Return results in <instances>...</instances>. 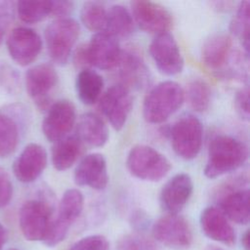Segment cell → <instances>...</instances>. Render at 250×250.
<instances>
[{
	"instance_id": "obj_22",
	"label": "cell",
	"mask_w": 250,
	"mask_h": 250,
	"mask_svg": "<svg viewBox=\"0 0 250 250\" xmlns=\"http://www.w3.org/2000/svg\"><path fill=\"white\" fill-rule=\"evenodd\" d=\"M232 42L229 35L217 33L210 36L203 44L201 50L202 62L209 69L219 71L229 62Z\"/></svg>"
},
{
	"instance_id": "obj_38",
	"label": "cell",
	"mask_w": 250,
	"mask_h": 250,
	"mask_svg": "<svg viewBox=\"0 0 250 250\" xmlns=\"http://www.w3.org/2000/svg\"><path fill=\"white\" fill-rule=\"evenodd\" d=\"M73 62L77 68L80 70L85 68H90L91 63L87 51V44H82L77 47L73 54Z\"/></svg>"
},
{
	"instance_id": "obj_4",
	"label": "cell",
	"mask_w": 250,
	"mask_h": 250,
	"mask_svg": "<svg viewBox=\"0 0 250 250\" xmlns=\"http://www.w3.org/2000/svg\"><path fill=\"white\" fill-rule=\"evenodd\" d=\"M45 43L51 60L59 65L67 63L79 36V24L70 18L52 21L45 29Z\"/></svg>"
},
{
	"instance_id": "obj_30",
	"label": "cell",
	"mask_w": 250,
	"mask_h": 250,
	"mask_svg": "<svg viewBox=\"0 0 250 250\" xmlns=\"http://www.w3.org/2000/svg\"><path fill=\"white\" fill-rule=\"evenodd\" d=\"M211 97L212 92L206 81L196 78L188 84L185 98L188 99L189 105L195 111H206L210 106Z\"/></svg>"
},
{
	"instance_id": "obj_11",
	"label": "cell",
	"mask_w": 250,
	"mask_h": 250,
	"mask_svg": "<svg viewBox=\"0 0 250 250\" xmlns=\"http://www.w3.org/2000/svg\"><path fill=\"white\" fill-rule=\"evenodd\" d=\"M58 73L49 63H40L30 67L24 77L28 96L40 109L48 108L51 94L58 84Z\"/></svg>"
},
{
	"instance_id": "obj_33",
	"label": "cell",
	"mask_w": 250,
	"mask_h": 250,
	"mask_svg": "<svg viewBox=\"0 0 250 250\" xmlns=\"http://www.w3.org/2000/svg\"><path fill=\"white\" fill-rule=\"evenodd\" d=\"M0 88L10 95L16 94L20 88V75L7 62L0 63Z\"/></svg>"
},
{
	"instance_id": "obj_16",
	"label": "cell",
	"mask_w": 250,
	"mask_h": 250,
	"mask_svg": "<svg viewBox=\"0 0 250 250\" xmlns=\"http://www.w3.org/2000/svg\"><path fill=\"white\" fill-rule=\"evenodd\" d=\"M47 156L41 145L31 143L25 146L13 163V173L17 180L23 184L36 181L47 166Z\"/></svg>"
},
{
	"instance_id": "obj_44",
	"label": "cell",
	"mask_w": 250,
	"mask_h": 250,
	"mask_svg": "<svg viewBox=\"0 0 250 250\" xmlns=\"http://www.w3.org/2000/svg\"><path fill=\"white\" fill-rule=\"evenodd\" d=\"M204 250H225L222 247L216 246V245H208Z\"/></svg>"
},
{
	"instance_id": "obj_43",
	"label": "cell",
	"mask_w": 250,
	"mask_h": 250,
	"mask_svg": "<svg viewBox=\"0 0 250 250\" xmlns=\"http://www.w3.org/2000/svg\"><path fill=\"white\" fill-rule=\"evenodd\" d=\"M249 239H250L249 230H246V231L243 233L242 237H241V244H242V247L244 248V250H250Z\"/></svg>"
},
{
	"instance_id": "obj_8",
	"label": "cell",
	"mask_w": 250,
	"mask_h": 250,
	"mask_svg": "<svg viewBox=\"0 0 250 250\" xmlns=\"http://www.w3.org/2000/svg\"><path fill=\"white\" fill-rule=\"evenodd\" d=\"M133 106L130 89L121 83L110 86L100 98V108L111 127L120 131L126 124Z\"/></svg>"
},
{
	"instance_id": "obj_5",
	"label": "cell",
	"mask_w": 250,
	"mask_h": 250,
	"mask_svg": "<svg viewBox=\"0 0 250 250\" xmlns=\"http://www.w3.org/2000/svg\"><path fill=\"white\" fill-rule=\"evenodd\" d=\"M171 146L175 153L185 159H194L200 152L203 141V125L192 114L178 119L169 132Z\"/></svg>"
},
{
	"instance_id": "obj_28",
	"label": "cell",
	"mask_w": 250,
	"mask_h": 250,
	"mask_svg": "<svg viewBox=\"0 0 250 250\" xmlns=\"http://www.w3.org/2000/svg\"><path fill=\"white\" fill-rule=\"evenodd\" d=\"M250 3L248 1L239 2L235 14L230 21L229 30L230 32L241 42L246 56L249 54V24H250Z\"/></svg>"
},
{
	"instance_id": "obj_27",
	"label": "cell",
	"mask_w": 250,
	"mask_h": 250,
	"mask_svg": "<svg viewBox=\"0 0 250 250\" xmlns=\"http://www.w3.org/2000/svg\"><path fill=\"white\" fill-rule=\"evenodd\" d=\"M133 30L134 20L127 8L116 4L107 10L104 32L118 39L128 37Z\"/></svg>"
},
{
	"instance_id": "obj_20",
	"label": "cell",
	"mask_w": 250,
	"mask_h": 250,
	"mask_svg": "<svg viewBox=\"0 0 250 250\" xmlns=\"http://www.w3.org/2000/svg\"><path fill=\"white\" fill-rule=\"evenodd\" d=\"M200 227L209 238L231 246L235 242V233L227 217L214 206L206 207L200 214Z\"/></svg>"
},
{
	"instance_id": "obj_12",
	"label": "cell",
	"mask_w": 250,
	"mask_h": 250,
	"mask_svg": "<svg viewBox=\"0 0 250 250\" xmlns=\"http://www.w3.org/2000/svg\"><path fill=\"white\" fill-rule=\"evenodd\" d=\"M153 237L173 248H187L192 242V231L188 222L179 214H167L159 218L151 228Z\"/></svg>"
},
{
	"instance_id": "obj_19",
	"label": "cell",
	"mask_w": 250,
	"mask_h": 250,
	"mask_svg": "<svg viewBox=\"0 0 250 250\" xmlns=\"http://www.w3.org/2000/svg\"><path fill=\"white\" fill-rule=\"evenodd\" d=\"M73 179L79 187H89L96 190L104 189L108 183L107 164L104 156L98 152L85 155L77 164Z\"/></svg>"
},
{
	"instance_id": "obj_34",
	"label": "cell",
	"mask_w": 250,
	"mask_h": 250,
	"mask_svg": "<svg viewBox=\"0 0 250 250\" xmlns=\"http://www.w3.org/2000/svg\"><path fill=\"white\" fill-rule=\"evenodd\" d=\"M107 239L101 234L85 236L76 241L68 250H108Z\"/></svg>"
},
{
	"instance_id": "obj_24",
	"label": "cell",
	"mask_w": 250,
	"mask_h": 250,
	"mask_svg": "<svg viewBox=\"0 0 250 250\" xmlns=\"http://www.w3.org/2000/svg\"><path fill=\"white\" fill-rule=\"evenodd\" d=\"M83 151V143L76 135L66 136L54 143L51 150V159L54 168L58 171L69 169Z\"/></svg>"
},
{
	"instance_id": "obj_35",
	"label": "cell",
	"mask_w": 250,
	"mask_h": 250,
	"mask_svg": "<svg viewBox=\"0 0 250 250\" xmlns=\"http://www.w3.org/2000/svg\"><path fill=\"white\" fill-rule=\"evenodd\" d=\"M235 110L241 119L249 120V89L247 86L240 88L234 96Z\"/></svg>"
},
{
	"instance_id": "obj_9",
	"label": "cell",
	"mask_w": 250,
	"mask_h": 250,
	"mask_svg": "<svg viewBox=\"0 0 250 250\" xmlns=\"http://www.w3.org/2000/svg\"><path fill=\"white\" fill-rule=\"evenodd\" d=\"M148 50L159 72L167 76L182 72L184 58L176 39L170 32L155 35L149 44Z\"/></svg>"
},
{
	"instance_id": "obj_37",
	"label": "cell",
	"mask_w": 250,
	"mask_h": 250,
	"mask_svg": "<svg viewBox=\"0 0 250 250\" xmlns=\"http://www.w3.org/2000/svg\"><path fill=\"white\" fill-rule=\"evenodd\" d=\"M13 19V8L11 2L0 1V45L3 41L7 28Z\"/></svg>"
},
{
	"instance_id": "obj_15",
	"label": "cell",
	"mask_w": 250,
	"mask_h": 250,
	"mask_svg": "<svg viewBox=\"0 0 250 250\" xmlns=\"http://www.w3.org/2000/svg\"><path fill=\"white\" fill-rule=\"evenodd\" d=\"M87 51L91 66L101 70H109L119 63L122 50L117 38L101 31L95 33L87 44Z\"/></svg>"
},
{
	"instance_id": "obj_17",
	"label": "cell",
	"mask_w": 250,
	"mask_h": 250,
	"mask_svg": "<svg viewBox=\"0 0 250 250\" xmlns=\"http://www.w3.org/2000/svg\"><path fill=\"white\" fill-rule=\"evenodd\" d=\"M193 192V182L187 173H179L163 186L159 201L167 214H179L187 205Z\"/></svg>"
},
{
	"instance_id": "obj_29",
	"label": "cell",
	"mask_w": 250,
	"mask_h": 250,
	"mask_svg": "<svg viewBox=\"0 0 250 250\" xmlns=\"http://www.w3.org/2000/svg\"><path fill=\"white\" fill-rule=\"evenodd\" d=\"M16 10L21 21L33 24L52 15V1H19Z\"/></svg>"
},
{
	"instance_id": "obj_40",
	"label": "cell",
	"mask_w": 250,
	"mask_h": 250,
	"mask_svg": "<svg viewBox=\"0 0 250 250\" xmlns=\"http://www.w3.org/2000/svg\"><path fill=\"white\" fill-rule=\"evenodd\" d=\"M147 223H148V220H147V217L146 215L142 212V211H137L133 216H132V225L133 227L137 229V230H140L141 229H145L147 226Z\"/></svg>"
},
{
	"instance_id": "obj_39",
	"label": "cell",
	"mask_w": 250,
	"mask_h": 250,
	"mask_svg": "<svg viewBox=\"0 0 250 250\" xmlns=\"http://www.w3.org/2000/svg\"><path fill=\"white\" fill-rule=\"evenodd\" d=\"M73 4L69 1H52V15L61 18H66L72 10Z\"/></svg>"
},
{
	"instance_id": "obj_36",
	"label": "cell",
	"mask_w": 250,
	"mask_h": 250,
	"mask_svg": "<svg viewBox=\"0 0 250 250\" xmlns=\"http://www.w3.org/2000/svg\"><path fill=\"white\" fill-rule=\"evenodd\" d=\"M13 197V184L8 172L0 167V209L7 206Z\"/></svg>"
},
{
	"instance_id": "obj_2",
	"label": "cell",
	"mask_w": 250,
	"mask_h": 250,
	"mask_svg": "<svg viewBox=\"0 0 250 250\" xmlns=\"http://www.w3.org/2000/svg\"><path fill=\"white\" fill-rule=\"evenodd\" d=\"M185 91L175 81L158 83L146 94L143 104V115L146 122L158 124L166 121L184 104Z\"/></svg>"
},
{
	"instance_id": "obj_1",
	"label": "cell",
	"mask_w": 250,
	"mask_h": 250,
	"mask_svg": "<svg viewBox=\"0 0 250 250\" xmlns=\"http://www.w3.org/2000/svg\"><path fill=\"white\" fill-rule=\"evenodd\" d=\"M247 159L248 147L242 141L228 135H218L209 144L203 172L207 178L215 179L242 167Z\"/></svg>"
},
{
	"instance_id": "obj_32",
	"label": "cell",
	"mask_w": 250,
	"mask_h": 250,
	"mask_svg": "<svg viewBox=\"0 0 250 250\" xmlns=\"http://www.w3.org/2000/svg\"><path fill=\"white\" fill-rule=\"evenodd\" d=\"M118 250H159L157 245L148 237L141 234H127L119 239Z\"/></svg>"
},
{
	"instance_id": "obj_6",
	"label": "cell",
	"mask_w": 250,
	"mask_h": 250,
	"mask_svg": "<svg viewBox=\"0 0 250 250\" xmlns=\"http://www.w3.org/2000/svg\"><path fill=\"white\" fill-rule=\"evenodd\" d=\"M84 207V197L80 190L69 188L62 194L56 219L52 220L43 242L49 247L61 243L66 236L71 224L80 216Z\"/></svg>"
},
{
	"instance_id": "obj_25",
	"label": "cell",
	"mask_w": 250,
	"mask_h": 250,
	"mask_svg": "<svg viewBox=\"0 0 250 250\" xmlns=\"http://www.w3.org/2000/svg\"><path fill=\"white\" fill-rule=\"evenodd\" d=\"M104 89V79L95 70L85 68L78 72L75 79V90L79 101L86 104L92 105L98 102Z\"/></svg>"
},
{
	"instance_id": "obj_13",
	"label": "cell",
	"mask_w": 250,
	"mask_h": 250,
	"mask_svg": "<svg viewBox=\"0 0 250 250\" xmlns=\"http://www.w3.org/2000/svg\"><path fill=\"white\" fill-rule=\"evenodd\" d=\"M132 16L139 27L146 33L161 34L169 32L173 24L170 12L162 5L152 1H133Z\"/></svg>"
},
{
	"instance_id": "obj_42",
	"label": "cell",
	"mask_w": 250,
	"mask_h": 250,
	"mask_svg": "<svg viewBox=\"0 0 250 250\" xmlns=\"http://www.w3.org/2000/svg\"><path fill=\"white\" fill-rule=\"evenodd\" d=\"M8 239V231L6 228L0 223V250L3 249V246L7 242Z\"/></svg>"
},
{
	"instance_id": "obj_3",
	"label": "cell",
	"mask_w": 250,
	"mask_h": 250,
	"mask_svg": "<svg viewBox=\"0 0 250 250\" xmlns=\"http://www.w3.org/2000/svg\"><path fill=\"white\" fill-rule=\"evenodd\" d=\"M126 166L132 176L146 182H159L171 170L169 159L146 145H136L131 147L126 158Z\"/></svg>"
},
{
	"instance_id": "obj_10",
	"label": "cell",
	"mask_w": 250,
	"mask_h": 250,
	"mask_svg": "<svg viewBox=\"0 0 250 250\" xmlns=\"http://www.w3.org/2000/svg\"><path fill=\"white\" fill-rule=\"evenodd\" d=\"M6 46L12 60L21 66L31 64L42 50V39L32 28L17 26L8 35Z\"/></svg>"
},
{
	"instance_id": "obj_31",
	"label": "cell",
	"mask_w": 250,
	"mask_h": 250,
	"mask_svg": "<svg viewBox=\"0 0 250 250\" xmlns=\"http://www.w3.org/2000/svg\"><path fill=\"white\" fill-rule=\"evenodd\" d=\"M107 10L99 2H86L80 11V20L84 26L91 31L104 30Z\"/></svg>"
},
{
	"instance_id": "obj_21",
	"label": "cell",
	"mask_w": 250,
	"mask_h": 250,
	"mask_svg": "<svg viewBox=\"0 0 250 250\" xmlns=\"http://www.w3.org/2000/svg\"><path fill=\"white\" fill-rule=\"evenodd\" d=\"M119 74L124 86L142 88L148 81V72L146 65L141 54L134 48H128L122 51L119 61ZM117 65V66H118Z\"/></svg>"
},
{
	"instance_id": "obj_23",
	"label": "cell",
	"mask_w": 250,
	"mask_h": 250,
	"mask_svg": "<svg viewBox=\"0 0 250 250\" xmlns=\"http://www.w3.org/2000/svg\"><path fill=\"white\" fill-rule=\"evenodd\" d=\"M76 136L84 144L101 147L108 140V129L99 115L93 112H86L78 120Z\"/></svg>"
},
{
	"instance_id": "obj_26",
	"label": "cell",
	"mask_w": 250,
	"mask_h": 250,
	"mask_svg": "<svg viewBox=\"0 0 250 250\" xmlns=\"http://www.w3.org/2000/svg\"><path fill=\"white\" fill-rule=\"evenodd\" d=\"M21 121L12 111H0V158L10 156L18 147Z\"/></svg>"
},
{
	"instance_id": "obj_14",
	"label": "cell",
	"mask_w": 250,
	"mask_h": 250,
	"mask_svg": "<svg viewBox=\"0 0 250 250\" xmlns=\"http://www.w3.org/2000/svg\"><path fill=\"white\" fill-rule=\"evenodd\" d=\"M75 121L74 104L68 100H60L48 107L42 121V132L45 138L54 144L67 136Z\"/></svg>"
},
{
	"instance_id": "obj_41",
	"label": "cell",
	"mask_w": 250,
	"mask_h": 250,
	"mask_svg": "<svg viewBox=\"0 0 250 250\" xmlns=\"http://www.w3.org/2000/svg\"><path fill=\"white\" fill-rule=\"evenodd\" d=\"M212 5L215 7V9H217L220 12H228L229 10H231L234 7V3L233 2H229V1H216L213 2Z\"/></svg>"
},
{
	"instance_id": "obj_7",
	"label": "cell",
	"mask_w": 250,
	"mask_h": 250,
	"mask_svg": "<svg viewBox=\"0 0 250 250\" xmlns=\"http://www.w3.org/2000/svg\"><path fill=\"white\" fill-rule=\"evenodd\" d=\"M52 222V208L41 199L26 200L19 212L22 235L29 241H43Z\"/></svg>"
},
{
	"instance_id": "obj_45",
	"label": "cell",
	"mask_w": 250,
	"mask_h": 250,
	"mask_svg": "<svg viewBox=\"0 0 250 250\" xmlns=\"http://www.w3.org/2000/svg\"><path fill=\"white\" fill-rule=\"evenodd\" d=\"M8 250H20V249H17V248H10V249H8Z\"/></svg>"
},
{
	"instance_id": "obj_18",
	"label": "cell",
	"mask_w": 250,
	"mask_h": 250,
	"mask_svg": "<svg viewBox=\"0 0 250 250\" xmlns=\"http://www.w3.org/2000/svg\"><path fill=\"white\" fill-rule=\"evenodd\" d=\"M218 205L227 219L239 224L246 225L249 222V189L240 185H229L219 193Z\"/></svg>"
}]
</instances>
